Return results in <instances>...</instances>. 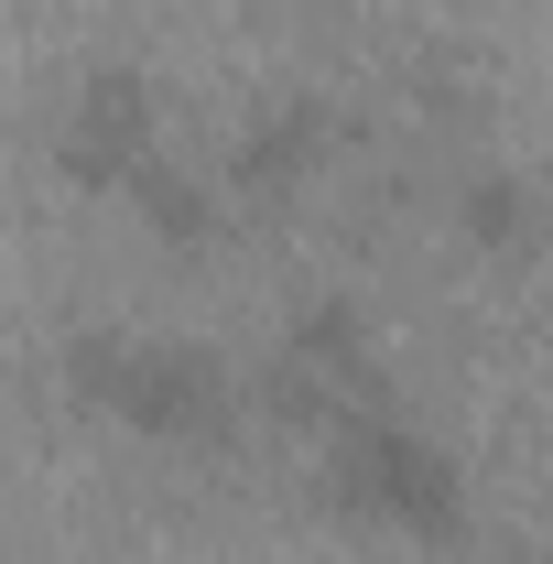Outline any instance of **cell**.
<instances>
[{
    "label": "cell",
    "mask_w": 553,
    "mask_h": 564,
    "mask_svg": "<svg viewBox=\"0 0 553 564\" xmlns=\"http://www.w3.org/2000/svg\"><path fill=\"white\" fill-rule=\"evenodd\" d=\"M315 489L337 521L358 532H391V543H456L478 521V489H467V456L445 434H423L413 413L369 402L315 434Z\"/></svg>",
    "instance_id": "cell-1"
},
{
    "label": "cell",
    "mask_w": 553,
    "mask_h": 564,
    "mask_svg": "<svg viewBox=\"0 0 553 564\" xmlns=\"http://www.w3.org/2000/svg\"><path fill=\"white\" fill-rule=\"evenodd\" d=\"M66 391L141 445H228L239 434V369L196 337H152V326H87L66 348Z\"/></svg>",
    "instance_id": "cell-2"
},
{
    "label": "cell",
    "mask_w": 553,
    "mask_h": 564,
    "mask_svg": "<svg viewBox=\"0 0 553 564\" xmlns=\"http://www.w3.org/2000/svg\"><path fill=\"white\" fill-rule=\"evenodd\" d=\"M261 402L282 423H347L369 413V402H391V369H380V337H369V315L347 304V293H315V304H293L272 337V369H261Z\"/></svg>",
    "instance_id": "cell-3"
},
{
    "label": "cell",
    "mask_w": 553,
    "mask_h": 564,
    "mask_svg": "<svg viewBox=\"0 0 553 564\" xmlns=\"http://www.w3.org/2000/svg\"><path fill=\"white\" fill-rule=\"evenodd\" d=\"M55 163L87 196H131L163 163V87L141 66H87L66 87V109H55Z\"/></svg>",
    "instance_id": "cell-4"
},
{
    "label": "cell",
    "mask_w": 553,
    "mask_h": 564,
    "mask_svg": "<svg viewBox=\"0 0 553 564\" xmlns=\"http://www.w3.org/2000/svg\"><path fill=\"white\" fill-rule=\"evenodd\" d=\"M326 163H337V109L326 98H272L250 131L228 141V196H250V207L261 196H304Z\"/></svg>",
    "instance_id": "cell-5"
},
{
    "label": "cell",
    "mask_w": 553,
    "mask_h": 564,
    "mask_svg": "<svg viewBox=\"0 0 553 564\" xmlns=\"http://www.w3.org/2000/svg\"><path fill=\"white\" fill-rule=\"evenodd\" d=\"M445 217H456V239L478 250V261H521L532 239H543V207H532V185L521 174H456V196H445Z\"/></svg>",
    "instance_id": "cell-6"
},
{
    "label": "cell",
    "mask_w": 553,
    "mask_h": 564,
    "mask_svg": "<svg viewBox=\"0 0 553 564\" xmlns=\"http://www.w3.org/2000/svg\"><path fill=\"white\" fill-rule=\"evenodd\" d=\"M120 207H131L141 228L163 239V250H217V228H228V185H207V174H185V163L163 152V163L141 174V185L120 196Z\"/></svg>",
    "instance_id": "cell-7"
},
{
    "label": "cell",
    "mask_w": 553,
    "mask_h": 564,
    "mask_svg": "<svg viewBox=\"0 0 553 564\" xmlns=\"http://www.w3.org/2000/svg\"><path fill=\"white\" fill-rule=\"evenodd\" d=\"M521 564H553V543H532V554H521Z\"/></svg>",
    "instance_id": "cell-8"
}]
</instances>
